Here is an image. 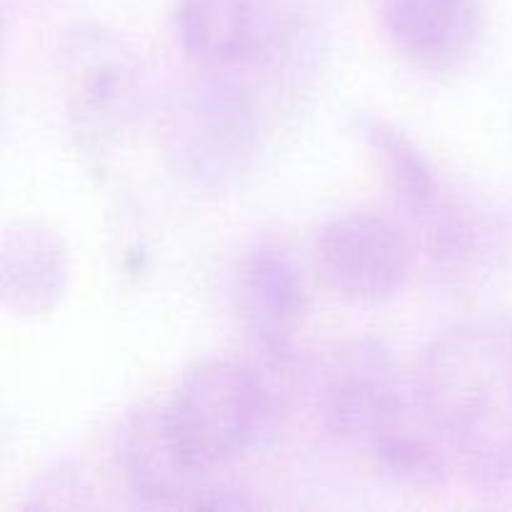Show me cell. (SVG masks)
I'll use <instances>...</instances> for the list:
<instances>
[{
  "mask_svg": "<svg viewBox=\"0 0 512 512\" xmlns=\"http://www.w3.org/2000/svg\"><path fill=\"white\" fill-rule=\"evenodd\" d=\"M65 90L80 143L98 153L138 118L145 93L143 65L113 30L80 25L65 45Z\"/></svg>",
  "mask_w": 512,
  "mask_h": 512,
  "instance_id": "5",
  "label": "cell"
},
{
  "mask_svg": "<svg viewBox=\"0 0 512 512\" xmlns=\"http://www.w3.org/2000/svg\"><path fill=\"white\" fill-rule=\"evenodd\" d=\"M315 250L330 290L355 305L393 300L413 268V250L403 230L393 220L365 210L328 220Z\"/></svg>",
  "mask_w": 512,
  "mask_h": 512,
  "instance_id": "6",
  "label": "cell"
},
{
  "mask_svg": "<svg viewBox=\"0 0 512 512\" xmlns=\"http://www.w3.org/2000/svg\"><path fill=\"white\" fill-rule=\"evenodd\" d=\"M383 28L395 53L425 73H453L478 50L480 0H383Z\"/></svg>",
  "mask_w": 512,
  "mask_h": 512,
  "instance_id": "9",
  "label": "cell"
},
{
  "mask_svg": "<svg viewBox=\"0 0 512 512\" xmlns=\"http://www.w3.org/2000/svg\"><path fill=\"white\" fill-rule=\"evenodd\" d=\"M260 500L250 498L245 490L235 488H205L193 500L195 510H253L260 508Z\"/></svg>",
  "mask_w": 512,
  "mask_h": 512,
  "instance_id": "14",
  "label": "cell"
},
{
  "mask_svg": "<svg viewBox=\"0 0 512 512\" xmlns=\"http://www.w3.org/2000/svg\"><path fill=\"white\" fill-rule=\"evenodd\" d=\"M115 463L140 508H193L203 490L205 473L180 448L168 405H138L125 413L115 435Z\"/></svg>",
  "mask_w": 512,
  "mask_h": 512,
  "instance_id": "7",
  "label": "cell"
},
{
  "mask_svg": "<svg viewBox=\"0 0 512 512\" xmlns=\"http://www.w3.org/2000/svg\"><path fill=\"white\" fill-rule=\"evenodd\" d=\"M93 505V490L83 470L73 463H55L45 468L23 500L25 510H75Z\"/></svg>",
  "mask_w": 512,
  "mask_h": 512,
  "instance_id": "13",
  "label": "cell"
},
{
  "mask_svg": "<svg viewBox=\"0 0 512 512\" xmlns=\"http://www.w3.org/2000/svg\"><path fill=\"white\" fill-rule=\"evenodd\" d=\"M175 35L190 63L220 73L258 55L268 25L260 0H178Z\"/></svg>",
  "mask_w": 512,
  "mask_h": 512,
  "instance_id": "12",
  "label": "cell"
},
{
  "mask_svg": "<svg viewBox=\"0 0 512 512\" xmlns=\"http://www.w3.org/2000/svg\"><path fill=\"white\" fill-rule=\"evenodd\" d=\"M240 310L258 348L273 363L293 358L308 313V290L295 255L278 240H258L240 265Z\"/></svg>",
  "mask_w": 512,
  "mask_h": 512,
  "instance_id": "8",
  "label": "cell"
},
{
  "mask_svg": "<svg viewBox=\"0 0 512 512\" xmlns=\"http://www.w3.org/2000/svg\"><path fill=\"white\" fill-rule=\"evenodd\" d=\"M170 425L190 463L203 473L263 448L280 428V403L253 368L200 360L168 403Z\"/></svg>",
  "mask_w": 512,
  "mask_h": 512,
  "instance_id": "2",
  "label": "cell"
},
{
  "mask_svg": "<svg viewBox=\"0 0 512 512\" xmlns=\"http://www.w3.org/2000/svg\"><path fill=\"white\" fill-rule=\"evenodd\" d=\"M358 130L383 163L398 203L415 223L425 228L428 248L433 250L445 243L468 220V213L445 195L443 183L423 150L403 130L375 115L358 118Z\"/></svg>",
  "mask_w": 512,
  "mask_h": 512,
  "instance_id": "10",
  "label": "cell"
},
{
  "mask_svg": "<svg viewBox=\"0 0 512 512\" xmlns=\"http://www.w3.org/2000/svg\"><path fill=\"white\" fill-rule=\"evenodd\" d=\"M70 278L63 235L40 220H15L0 248V293L8 313L40 318L58 308Z\"/></svg>",
  "mask_w": 512,
  "mask_h": 512,
  "instance_id": "11",
  "label": "cell"
},
{
  "mask_svg": "<svg viewBox=\"0 0 512 512\" xmlns=\"http://www.w3.org/2000/svg\"><path fill=\"white\" fill-rule=\"evenodd\" d=\"M415 390L445 448L493 478L512 473V323L445 330L425 350Z\"/></svg>",
  "mask_w": 512,
  "mask_h": 512,
  "instance_id": "1",
  "label": "cell"
},
{
  "mask_svg": "<svg viewBox=\"0 0 512 512\" xmlns=\"http://www.w3.org/2000/svg\"><path fill=\"white\" fill-rule=\"evenodd\" d=\"M258 118L238 83L208 70L178 95L170 115V158L195 190L223 193L253 165Z\"/></svg>",
  "mask_w": 512,
  "mask_h": 512,
  "instance_id": "3",
  "label": "cell"
},
{
  "mask_svg": "<svg viewBox=\"0 0 512 512\" xmlns=\"http://www.w3.org/2000/svg\"><path fill=\"white\" fill-rule=\"evenodd\" d=\"M325 428L348 443L373 448L380 438L415 423L418 390H408L393 355L375 340L345 345L328 360L318 390Z\"/></svg>",
  "mask_w": 512,
  "mask_h": 512,
  "instance_id": "4",
  "label": "cell"
}]
</instances>
